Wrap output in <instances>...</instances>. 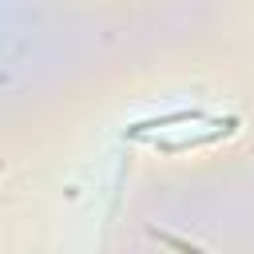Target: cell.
<instances>
[{"mask_svg":"<svg viewBox=\"0 0 254 254\" xmlns=\"http://www.w3.org/2000/svg\"><path fill=\"white\" fill-rule=\"evenodd\" d=\"M194 119H202V111H171V115H159V119H143V123L127 127V135H143V131H151V127H171V123H194Z\"/></svg>","mask_w":254,"mask_h":254,"instance_id":"6da1fadb","label":"cell"}]
</instances>
